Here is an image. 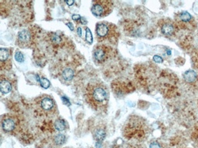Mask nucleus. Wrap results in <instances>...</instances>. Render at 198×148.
Wrapping results in <instances>:
<instances>
[{
    "mask_svg": "<svg viewBox=\"0 0 198 148\" xmlns=\"http://www.w3.org/2000/svg\"><path fill=\"white\" fill-rule=\"evenodd\" d=\"M85 100L95 110L105 106L108 99V93L105 86L99 82L91 83L86 86Z\"/></svg>",
    "mask_w": 198,
    "mask_h": 148,
    "instance_id": "f257e3e1",
    "label": "nucleus"
},
{
    "mask_svg": "<svg viewBox=\"0 0 198 148\" xmlns=\"http://www.w3.org/2000/svg\"><path fill=\"white\" fill-rule=\"evenodd\" d=\"M112 9V2L105 0L94 1L91 7L92 13L97 17H104L108 16Z\"/></svg>",
    "mask_w": 198,
    "mask_h": 148,
    "instance_id": "f03ea898",
    "label": "nucleus"
},
{
    "mask_svg": "<svg viewBox=\"0 0 198 148\" xmlns=\"http://www.w3.org/2000/svg\"><path fill=\"white\" fill-rule=\"evenodd\" d=\"M95 31L98 42H102L111 39V35H112L113 33L112 26L105 22H98L96 26Z\"/></svg>",
    "mask_w": 198,
    "mask_h": 148,
    "instance_id": "7ed1b4c3",
    "label": "nucleus"
},
{
    "mask_svg": "<svg viewBox=\"0 0 198 148\" xmlns=\"http://www.w3.org/2000/svg\"><path fill=\"white\" fill-rule=\"evenodd\" d=\"M109 52L110 49L108 47L105 45H98L94 49V59L98 63H102L109 57Z\"/></svg>",
    "mask_w": 198,
    "mask_h": 148,
    "instance_id": "20e7f679",
    "label": "nucleus"
},
{
    "mask_svg": "<svg viewBox=\"0 0 198 148\" xmlns=\"http://www.w3.org/2000/svg\"><path fill=\"white\" fill-rule=\"evenodd\" d=\"M36 105L37 106V109L40 110L45 113H49V112L53 110L54 106H55L54 100L47 96L37 98Z\"/></svg>",
    "mask_w": 198,
    "mask_h": 148,
    "instance_id": "39448f33",
    "label": "nucleus"
},
{
    "mask_svg": "<svg viewBox=\"0 0 198 148\" xmlns=\"http://www.w3.org/2000/svg\"><path fill=\"white\" fill-rule=\"evenodd\" d=\"M33 34L28 29L20 31L17 38V44L21 47H29L33 42Z\"/></svg>",
    "mask_w": 198,
    "mask_h": 148,
    "instance_id": "423d86ee",
    "label": "nucleus"
},
{
    "mask_svg": "<svg viewBox=\"0 0 198 148\" xmlns=\"http://www.w3.org/2000/svg\"><path fill=\"white\" fill-rule=\"evenodd\" d=\"M16 121L15 117L6 116L2 120V127L5 132H12L16 128Z\"/></svg>",
    "mask_w": 198,
    "mask_h": 148,
    "instance_id": "0eeeda50",
    "label": "nucleus"
},
{
    "mask_svg": "<svg viewBox=\"0 0 198 148\" xmlns=\"http://www.w3.org/2000/svg\"><path fill=\"white\" fill-rule=\"evenodd\" d=\"M12 89V85L10 83L9 80L3 78L2 76L1 77V80H0V90L3 94H6V93H9Z\"/></svg>",
    "mask_w": 198,
    "mask_h": 148,
    "instance_id": "6e6552de",
    "label": "nucleus"
},
{
    "mask_svg": "<svg viewBox=\"0 0 198 148\" xmlns=\"http://www.w3.org/2000/svg\"><path fill=\"white\" fill-rule=\"evenodd\" d=\"M161 31L166 35H171L174 32V26L170 23H165L161 27Z\"/></svg>",
    "mask_w": 198,
    "mask_h": 148,
    "instance_id": "1a4fd4ad",
    "label": "nucleus"
},
{
    "mask_svg": "<svg viewBox=\"0 0 198 148\" xmlns=\"http://www.w3.org/2000/svg\"><path fill=\"white\" fill-rule=\"evenodd\" d=\"M94 135V139L98 142H101L105 138L106 133L103 128H98L95 130Z\"/></svg>",
    "mask_w": 198,
    "mask_h": 148,
    "instance_id": "9d476101",
    "label": "nucleus"
},
{
    "mask_svg": "<svg viewBox=\"0 0 198 148\" xmlns=\"http://www.w3.org/2000/svg\"><path fill=\"white\" fill-rule=\"evenodd\" d=\"M73 70L71 68H65L62 71V76L65 80H71L73 77Z\"/></svg>",
    "mask_w": 198,
    "mask_h": 148,
    "instance_id": "9b49d317",
    "label": "nucleus"
},
{
    "mask_svg": "<svg viewBox=\"0 0 198 148\" xmlns=\"http://www.w3.org/2000/svg\"><path fill=\"white\" fill-rule=\"evenodd\" d=\"M9 51L8 49L2 48L0 49V61H1V66L4 64V63L9 59Z\"/></svg>",
    "mask_w": 198,
    "mask_h": 148,
    "instance_id": "f8f14e48",
    "label": "nucleus"
},
{
    "mask_svg": "<svg viewBox=\"0 0 198 148\" xmlns=\"http://www.w3.org/2000/svg\"><path fill=\"white\" fill-rule=\"evenodd\" d=\"M197 74L193 70L187 71L184 74V79L187 80V82H194L196 80Z\"/></svg>",
    "mask_w": 198,
    "mask_h": 148,
    "instance_id": "ddd939ff",
    "label": "nucleus"
},
{
    "mask_svg": "<svg viewBox=\"0 0 198 148\" xmlns=\"http://www.w3.org/2000/svg\"><path fill=\"white\" fill-rule=\"evenodd\" d=\"M54 125H55V128L59 131H64L65 127H66V125H65L64 121L61 119L57 120L55 121Z\"/></svg>",
    "mask_w": 198,
    "mask_h": 148,
    "instance_id": "4468645a",
    "label": "nucleus"
},
{
    "mask_svg": "<svg viewBox=\"0 0 198 148\" xmlns=\"http://www.w3.org/2000/svg\"><path fill=\"white\" fill-rule=\"evenodd\" d=\"M50 40L54 44L59 45L60 42H62V39L60 35H58L57 34L55 33H51V36H50Z\"/></svg>",
    "mask_w": 198,
    "mask_h": 148,
    "instance_id": "2eb2a0df",
    "label": "nucleus"
},
{
    "mask_svg": "<svg viewBox=\"0 0 198 148\" xmlns=\"http://www.w3.org/2000/svg\"><path fill=\"white\" fill-rule=\"evenodd\" d=\"M180 19L183 21V22H188V21H190L192 19L190 14L189 13H187V12H183V13H181L180 15Z\"/></svg>",
    "mask_w": 198,
    "mask_h": 148,
    "instance_id": "dca6fc26",
    "label": "nucleus"
},
{
    "mask_svg": "<svg viewBox=\"0 0 198 148\" xmlns=\"http://www.w3.org/2000/svg\"><path fill=\"white\" fill-rule=\"evenodd\" d=\"M65 141V136L63 134H58L54 138V142L56 144H62Z\"/></svg>",
    "mask_w": 198,
    "mask_h": 148,
    "instance_id": "f3484780",
    "label": "nucleus"
},
{
    "mask_svg": "<svg viewBox=\"0 0 198 148\" xmlns=\"http://www.w3.org/2000/svg\"><path fill=\"white\" fill-rule=\"evenodd\" d=\"M15 59H16V60L17 62L22 63L24 61V56H23V54H22L21 52L17 51L16 53V54H15Z\"/></svg>",
    "mask_w": 198,
    "mask_h": 148,
    "instance_id": "a211bd4d",
    "label": "nucleus"
},
{
    "mask_svg": "<svg viewBox=\"0 0 198 148\" xmlns=\"http://www.w3.org/2000/svg\"><path fill=\"white\" fill-rule=\"evenodd\" d=\"M40 84H41V86L46 89L48 88L50 86V82L48 81V80H47L46 78H40Z\"/></svg>",
    "mask_w": 198,
    "mask_h": 148,
    "instance_id": "6ab92c4d",
    "label": "nucleus"
},
{
    "mask_svg": "<svg viewBox=\"0 0 198 148\" xmlns=\"http://www.w3.org/2000/svg\"><path fill=\"white\" fill-rule=\"evenodd\" d=\"M86 40L89 42L90 44L92 42V35H91V31L88 28L86 29Z\"/></svg>",
    "mask_w": 198,
    "mask_h": 148,
    "instance_id": "aec40b11",
    "label": "nucleus"
},
{
    "mask_svg": "<svg viewBox=\"0 0 198 148\" xmlns=\"http://www.w3.org/2000/svg\"><path fill=\"white\" fill-rule=\"evenodd\" d=\"M153 60L156 63H160L162 62V59L160 56H154Z\"/></svg>",
    "mask_w": 198,
    "mask_h": 148,
    "instance_id": "412c9836",
    "label": "nucleus"
},
{
    "mask_svg": "<svg viewBox=\"0 0 198 148\" xmlns=\"http://www.w3.org/2000/svg\"><path fill=\"white\" fill-rule=\"evenodd\" d=\"M149 148H161L157 142H153L149 145Z\"/></svg>",
    "mask_w": 198,
    "mask_h": 148,
    "instance_id": "4be33fe9",
    "label": "nucleus"
},
{
    "mask_svg": "<svg viewBox=\"0 0 198 148\" xmlns=\"http://www.w3.org/2000/svg\"><path fill=\"white\" fill-rule=\"evenodd\" d=\"M72 18H73V19L75 20V21L81 19V18H80V16H79V15H73V16H72Z\"/></svg>",
    "mask_w": 198,
    "mask_h": 148,
    "instance_id": "5701e85b",
    "label": "nucleus"
},
{
    "mask_svg": "<svg viewBox=\"0 0 198 148\" xmlns=\"http://www.w3.org/2000/svg\"><path fill=\"white\" fill-rule=\"evenodd\" d=\"M78 35H80V36H81V29H80V27L78 29Z\"/></svg>",
    "mask_w": 198,
    "mask_h": 148,
    "instance_id": "b1692460",
    "label": "nucleus"
},
{
    "mask_svg": "<svg viewBox=\"0 0 198 148\" xmlns=\"http://www.w3.org/2000/svg\"><path fill=\"white\" fill-rule=\"evenodd\" d=\"M67 26H69L70 27V28H71V30H73V26H72V24H71V22H69V23H67Z\"/></svg>",
    "mask_w": 198,
    "mask_h": 148,
    "instance_id": "393cba45",
    "label": "nucleus"
},
{
    "mask_svg": "<svg viewBox=\"0 0 198 148\" xmlns=\"http://www.w3.org/2000/svg\"><path fill=\"white\" fill-rule=\"evenodd\" d=\"M66 3H67V5H70V6H71L72 4H73V3H74V2H73V1H71V2H66Z\"/></svg>",
    "mask_w": 198,
    "mask_h": 148,
    "instance_id": "a878e982",
    "label": "nucleus"
},
{
    "mask_svg": "<svg viewBox=\"0 0 198 148\" xmlns=\"http://www.w3.org/2000/svg\"><path fill=\"white\" fill-rule=\"evenodd\" d=\"M139 148H141V147H139Z\"/></svg>",
    "mask_w": 198,
    "mask_h": 148,
    "instance_id": "bb28decb",
    "label": "nucleus"
}]
</instances>
